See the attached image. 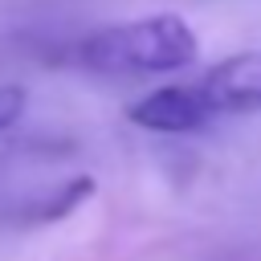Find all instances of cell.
<instances>
[{
	"label": "cell",
	"instance_id": "3957f363",
	"mask_svg": "<svg viewBox=\"0 0 261 261\" xmlns=\"http://www.w3.org/2000/svg\"><path fill=\"white\" fill-rule=\"evenodd\" d=\"M126 118L143 130H159V135H188L200 130L208 118H216L200 94V86H159L151 94H143L139 102H130Z\"/></svg>",
	"mask_w": 261,
	"mask_h": 261
},
{
	"label": "cell",
	"instance_id": "6da1fadb",
	"mask_svg": "<svg viewBox=\"0 0 261 261\" xmlns=\"http://www.w3.org/2000/svg\"><path fill=\"white\" fill-rule=\"evenodd\" d=\"M200 53V41L192 24L175 12L139 16L126 24H110L90 33L77 45V61L94 73H118V77H147V73H175L192 65Z\"/></svg>",
	"mask_w": 261,
	"mask_h": 261
},
{
	"label": "cell",
	"instance_id": "277c9868",
	"mask_svg": "<svg viewBox=\"0 0 261 261\" xmlns=\"http://www.w3.org/2000/svg\"><path fill=\"white\" fill-rule=\"evenodd\" d=\"M90 192H94V184H90L86 175H77V179H69V184H65V188H61V192H57V196L45 204V212H41V216H45V220L69 216V212H73V208H77V204H82Z\"/></svg>",
	"mask_w": 261,
	"mask_h": 261
},
{
	"label": "cell",
	"instance_id": "5b68a950",
	"mask_svg": "<svg viewBox=\"0 0 261 261\" xmlns=\"http://www.w3.org/2000/svg\"><path fill=\"white\" fill-rule=\"evenodd\" d=\"M24 106H29L24 86H0V130H4V126H12V122H20Z\"/></svg>",
	"mask_w": 261,
	"mask_h": 261
},
{
	"label": "cell",
	"instance_id": "7a4b0ae2",
	"mask_svg": "<svg viewBox=\"0 0 261 261\" xmlns=\"http://www.w3.org/2000/svg\"><path fill=\"white\" fill-rule=\"evenodd\" d=\"M212 114H253L261 110V49H245L212 65L200 82Z\"/></svg>",
	"mask_w": 261,
	"mask_h": 261
}]
</instances>
